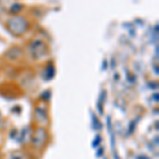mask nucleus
Listing matches in <instances>:
<instances>
[{
    "label": "nucleus",
    "instance_id": "obj_1",
    "mask_svg": "<svg viewBox=\"0 0 159 159\" xmlns=\"http://www.w3.org/2000/svg\"><path fill=\"white\" fill-rule=\"evenodd\" d=\"M10 31L15 35H21L28 29V22L24 17H13L7 21Z\"/></svg>",
    "mask_w": 159,
    "mask_h": 159
},
{
    "label": "nucleus",
    "instance_id": "obj_2",
    "mask_svg": "<svg viewBox=\"0 0 159 159\" xmlns=\"http://www.w3.org/2000/svg\"><path fill=\"white\" fill-rule=\"evenodd\" d=\"M31 54L35 58H39L46 54V45L42 40H34L30 45Z\"/></svg>",
    "mask_w": 159,
    "mask_h": 159
},
{
    "label": "nucleus",
    "instance_id": "obj_3",
    "mask_svg": "<svg viewBox=\"0 0 159 159\" xmlns=\"http://www.w3.org/2000/svg\"><path fill=\"white\" fill-rule=\"evenodd\" d=\"M46 139H47V132L45 130V129L40 127L36 130L34 137H33V144H34V147L40 148L43 145Z\"/></svg>",
    "mask_w": 159,
    "mask_h": 159
},
{
    "label": "nucleus",
    "instance_id": "obj_4",
    "mask_svg": "<svg viewBox=\"0 0 159 159\" xmlns=\"http://www.w3.org/2000/svg\"><path fill=\"white\" fill-rule=\"evenodd\" d=\"M9 159H27V157L22 153H13L10 155Z\"/></svg>",
    "mask_w": 159,
    "mask_h": 159
}]
</instances>
